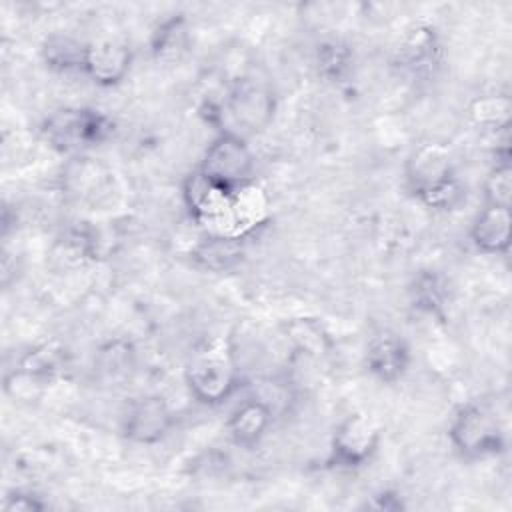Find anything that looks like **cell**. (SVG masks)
I'll use <instances>...</instances> for the list:
<instances>
[{
	"label": "cell",
	"mask_w": 512,
	"mask_h": 512,
	"mask_svg": "<svg viewBox=\"0 0 512 512\" xmlns=\"http://www.w3.org/2000/svg\"><path fill=\"white\" fill-rule=\"evenodd\" d=\"M406 180L410 190L430 208L448 210L466 196L454 174L450 152L442 144L416 148L406 164Z\"/></svg>",
	"instance_id": "obj_1"
},
{
	"label": "cell",
	"mask_w": 512,
	"mask_h": 512,
	"mask_svg": "<svg viewBox=\"0 0 512 512\" xmlns=\"http://www.w3.org/2000/svg\"><path fill=\"white\" fill-rule=\"evenodd\" d=\"M276 100L270 90L260 80L240 78L236 80L218 106H208L212 122H224L230 126L226 132L236 136L256 134L264 130L274 116Z\"/></svg>",
	"instance_id": "obj_2"
},
{
	"label": "cell",
	"mask_w": 512,
	"mask_h": 512,
	"mask_svg": "<svg viewBox=\"0 0 512 512\" xmlns=\"http://www.w3.org/2000/svg\"><path fill=\"white\" fill-rule=\"evenodd\" d=\"M186 382L192 396L204 404L226 400L238 386L234 352L224 344H212L196 352L186 366Z\"/></svg>",
	"instance_id": "obj_3"
},
{
	"label": "cell",
	"mask_w": 512,
	"mask_h": 512,
	"mask_svg": "<svg viewBox=\"0 0 512 512\" xmlns=\"http://www.w3.org/2000/svg\"><path fill=\"white\" fill-rule=\"evenodd\" d=\"M42 132L56 150L74 152L108 140L114 132V122L94 108H62L48 116Z\"/></svg>",
	"instance_id": "obj_4"
},
{
	"label": "cell",
	"mask_w": 512,
	"mask_h": 512,
	"mask_svg": "<svg viewBox=\"0 0 512 512\" xmlns=\"http://www.w3.org/2000/svg\"><path fill=\"white\" fill-rule=\"evenodd\" d=\"M450 438L466 458H484L504 450V434L496 414L478 402L458 408L450 424Z\"/></svg>",
	"instance_id": "obj_5"
},
{
	"label": "cell",
	"mask_w": 512,
	"mask_h": 512,
	"mask_svg": "<svg viewBox=\"0 0 512 512\" xmlns=\"http://www.w3.org/2000/svg\"><path fill=\"white\" fill-rule=\"evenodd\" d=\"M200 172L216 186L236 192L250 184L254 156L242 136L222 132L206 150Z\"/></svg>",
	"instance_id": "obj_6"
},
{
	"label": "cell",
	"mask_w": 512,
	"mask_h": 512,
	"mask_svg": "<svg viewBox=\"0 0 512 512\" xmlns=\"http://www.w3.org/2000/svg\"><path fill=\"white\" fill-rule=\"evenodd\" d=\"M378 442V426L364 414H350L334 430L330 464L344 468L362 466L376 452Z\"/></svg>",
	"instance_id": "obj_7"
},
{
	"label": "cell",
	"mask_w": 512,
	"mask_h": 512,
	"mask_svg": "<svg viewBox=\"0 0 512 512\" xmlns=\"http://www.w3.org/2000/svg\"><path fill=\"white\" fill-rule=\"evenodd\" d=\"M174 424V414L168 402L158 396H144L134 400L124 418H122V432L126 438L138 444H154L162 440Z\"/></svg>",
	"instance_id": "obj_8"
},
{
	"label": "cell",
	"mask_w": 512,
	"mask_h": 512,
	"mask_svg": "<svg viewBox=\"0 0 512 512\" xmlns=\"http://www.w3.org/2000/svg\"><path fill=\"white\" fill-rule=\"evenodd\" d=\"M132 52L116 38H100L86 42L84 74L100 86L118 84L130 70Z\"/></svg>",
	"instance_id": "obj_9"
},
{
	"label": "cell",
	"mask_w": 512,
	"mask_h": 512,
	"mask_svg": "<svg viewBox=\"0 0 512 512\" xmlns=\"http://www.w3.org/2000/svg\"><path fill=\"white\" fill-rule=\"evenodd\" d=\"M366 364L378 380L394 382L406 372L410 364V350L396 332L378 330L368 340Z\"/></svg>",
	"instance_id": "obj_10"
},
{
	"label": "cell",
	"mask_w": 512,
	"mask_h": 512,
	"mask_svg": "<svg viewBox=\"0 0 512 512\" xmlns=\"http://www.w3.org/2000/svg\"><path fill=\"white\" fill-rule=\"evenodd\" d=\"M510 224L512 216L508 206L486 204V208L476 214L470 228L474 246L486 254L506 252L510 244Z\"/></svg>",
	"instance_id": "obj_11"
},
{
	"label": "cell",
	"mask_w": 512,
	"mask_h": 512,
	"mask_svg": "<svg viewBox=\"0 0 512 512\" xmlns=\"http://www.w3.org/2000/svg\"><path fill=\"white\" fill-rule=\"evenodd\" d=\"M244 258V242L238 234H208L192 250L196 266L208 272L232 270Z\"/></svg>",
	"instance_id": "obj_12"
},
{
	"label": "cell",
	"mask_w": 512,
	"mask_h": 512,
	"mask_svg": "<svg viewBox=\"0 0 512 512\" xmlns=\"http://www.w3.org/2000/svg\"><path fill=\"white\" fill-rule=\"evenodd\" d=\"M438 54L440 46L434 28L414 26L398 48V64L412 74H424L438 64Z\"/></svg>",
	"instance_id": "obj_13"
},
{
	"label": "cell",
	"mask_w": 512,
	"mask_h": 512,
	"mask_svg": "<svg viewBox=\"0 0 512 512\" xmlns=\"http://www.w3.org/2000/svg\"><path fill=\"white\" fill-rule=\"evenodd\" d=\"M272 420L270 406L262 400L242 402L228 418V432L238 446H254Z\"/></svg>",
	"instance_id": "obj_14"
},
{
	"label": "cell",
	"mask_w": 512,
	"mask_h": 512,
	"mask_svg": "<svg viewBox=\"0 0 512 512\" xmlns=\"http://www.w3.org/2000/svg\"><path fill=\"white\" fill-rule=\"evenodd\" d=\"M42 60L56 72H84L86 42L66 34H52L42 44Z\"/></svg>",
	"instance_id": "obj_15"
},
{
	"label": "cell",
	"mask_w": 512,
	"mask_h": 512,
	"mask_svg": "<svg viewBox=\"0 0 512 512\" xmlns=\"http://www.w3.org/2000/svg\"><path fill=\"white\" fill-rule=\"evenodd\" d=\"M136 352L134 346L126 340H112L98 348L94 356V370L100 378L118 382L134 370Z\"/></svg>",
	"instance_id": "obj_16"
},
{
	"label": "cell",
	"mask_w": 512,
	"mask_h": 512,
	"mask_svg": "<svg viewBox=\"0 0 512 512\" xmlns=\"http://www.w3.org/2000/svg\"><path fill=\"white\" fill-rule=\"evenodd\" d=\"M152 54L158 60H178L188 46V28L182 14L164 20L152 34Z\"/></svg>",
	"instance_id": "obj_17"
},
{
	"label": "cell",
	"mask_w": 512,
	"mask_h": 512,
	"mask_svg": "<svg viewBox=\"0 0 512 512\" xmlns=\"http://www.w3.org/2000/svg\"><path fill=\"white\" fill-rule=\"evenodd\" d=\"M318 72L328 80H340L350 68V50L340 40H326L316 50Z\"/></svg>",
	"instance_id": "obj_18"
},
{
	"label": "cell",
	"mask_w": 512,
	"mask_h": 512,
	"mask_svg": "<svg viewBox=\"0 0 512 512\" xmlns=\"http://www.w3.org/2000/svg\"><path fill=\"white\" fill-rule=\"evenodd\" d=\"M484 196L486 204L494 206H508L512 196V166L510 160H498L496 166L484 180Z\"/></svg>",
	"instance_id": "obj_19"
},
{
	"label": "cell",
	"mask_w": 512,
	"mask_h": 512,
	"mask_svg": "<svg viewBox=\"0 0 512 512\" xmlns=\"http://www.w3.org/2000/svg\"><path fill=\"white\" fill-rule=\"evenodd\" d=\"M62 362H64V352L60 348H54L52 344H44L22 358L20 370L40 380V378H50L62 366Z\"/></svg>",
	"instance_id": "obj_20"
},
{
	"label": "cell",
	"mask_w": 512,
	"mask_h": 512,
	"mask_svg": "<svg viewBox=\"0 0 512 512\" xmlns=\"http://www.w3.org/2000/svg\"><path fill=\"white\" fill-rule=\"evenodd\" d=\"M444 282L438 274L434 272H422L416 282H414V302L418 308L426 310V312H438L444 306V298H446V290H444Z\"/></svg>",
	"instance_id": "obj_21"
},
{
	"label": "cell",
	"mask_w": 512,
	"mask_h": 512,
	"mask_svg": "<svg viewBox=\"0 0 512 512\" xmlns=\"http://www.w3.org/2000/svg\"><path fill=\"white\" fill-rule=\"evenodd\" d=\"M2 508L8 512H32V510H44L46 504L40 500V496H36L32 492L16 490L4 498Z\"/></svg>",
	"instance_id": "obj_22"
},
{
	"label": "cell",
	"mask_w": 512,
	"mask_h": 512,
	"mask_svg": "<svg viewBox=\"0 0 512 512\" xmlns=\"http://www.w3.org/2000/svg\"><path fill=\"white\" fill-rule=\"evenodd\" d=\"M372 498L374 500L368 506L376 508V510H400V508H404L400 496L390 494V492H380L378 496H372Z\"/></svg>",
	"instance_id": "obj_23"
}]
</instances>
